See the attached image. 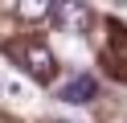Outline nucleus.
<instances>
[{
    "label": "nucleus",
    "mask_w": 127,
    "mask_h": 123,
    "mask_svg": "<svg viewBox=\"0 0 127 123\" xmlns=\"http://www.w3.org/2000/svg\"><path fill=\"white\" fill-rule=\"evenodd\" d=\"M12 53L25 62V70L33 74L37 82H53V74H58V62H53V53L45 45H37V41H29V45H17Z\"/></svg>",
    "instance_id": "f257e3e1"
},
{
    "label": "nucleus",
    "mask_w": 127,
    "mask_h": 123,
    "mask_svg": "<svg viewBox=\"0 0 127 123\" xmlns=\"http://www.w3.org/2000/svg\"><path fill=\"white\" fill-rule=\"evenodd\" d=\"M53 16H58V25H62V29H70V33H86V29H90V8H86V4H74V0L58 4V8H53Z\"/></svg>",
    "instance_id": "f03ea898"
},
{
    "label": "nucleus",
    "mask_w": 127,
    "mask_h": 123,
    "mask_svg": "<svg viewBox=\"0 0 127 123\" xmlns=\"http://www.w3.org/2000/svg\"><path fill=\"white\" fill-rule=\"evenodd\" d=\"M94 78L90 74H78V78H70V86L62 90V98H66V103H94Z\"/></svg>",
    "instance_id": "7ed1b4c3"
},
{
    "label": "nucleus",
    "mask_w": 127,
    "mask_h": 123,
    "mask_svg": "<svg viewBox=\"0 0 127 123\" xmlns=\"http://www.w3.org/2000/svg\"><path fill=\"white\" fill-rule=\"evenodd\" d=\"M17 16H25V21H49L53 4H45V0H25V4H17Z\"/></svg>",
    "instance_id": "20e7f679"
},
{
    "label": "nucleus",
    "mask_w": 127,
    "mask_h": 123,
    "mask_svg": "<svg viewBox=\"0 0 127 123\" xmlns=\"http://www.w3.org/2000/svg\"><path fill=\"white\" fill-rule=\"evenodd\" d=\"M21 94H25L21 82H0V98H21Z\"/></svg>",
    "instance_id": "39448f33"
},
{
    "label": "nucleus",
    "mask_w": 127,
    "mask_h": 123,
    "mask_svg": "<svg viewBox=\"0 0 127 123\" xmlns=\"http://www.w3.org/2000/svg\"><path fill=\"white\" fill-rule=\"evenodd\" d=\"M53 123H70V119H53Z\"/></svg>",
    "instance_id": "423d86ee"
}]
</instances>
